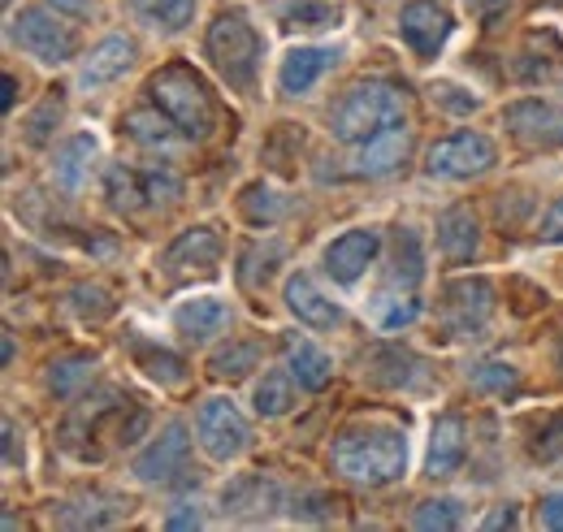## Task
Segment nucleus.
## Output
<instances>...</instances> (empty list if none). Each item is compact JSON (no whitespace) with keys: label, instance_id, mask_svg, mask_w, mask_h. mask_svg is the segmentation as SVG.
I'll use <instances>...</instances> for the list:
<instances>
[{"label":"nucleus","instance_id":"obj_12","mask_svg":"<svg viewBox=\"0 0 563 532\" xmlns=\"http://www.w3.org/2000/svg\"><path fill=\"white\" fill-rule=\"evenodd\" d=\"M377 252H382V234L377 230H347L325 247V273L334 281L352 286V281L364 277V268L377 261Z\"/></svg>","mask_w":563,"mask_h":532},{"label":"nucleus","instance_id":"obj_19","mask_svg":"<svg viewBox=\"0 0 563 532\" xmlns=\"http://www.w3.org/2000/svg\"><path fill=\"white\" fill-rule=\"evenodd\" d=\"M334 62H339V53H334V48H295L278 69L282 91H286V96H303V91H312Z\"/></svg>","mask_w":563,"mask_h":532},{"label":"nucleus","instance_id":"obj_1","mask_svg":"<svg viewBox=\"0 0 563 532\" xmlns=\"http://www.w3.org/2000/svg\"><path fill=\"white\" fill-rule=\"evenodd\" d=\"M330 464L339 476L368 489L395 485L408 472V437L395 424H355L347 433H339Z\"/></svg>","mask_w":563,"mask_h":532},{"label":"nucleus","instance_id":"obj_38","mask_svg":"<svg viewBox=\"0 0 563 532\" xmlns=\"http://www.w3.org/2000/svg\"><path fill=\"white\" fill-rule=\"evenodd\" d=\"M143 178V196H147V208L156 203H174L183 196V178L174 169H140Z\"/></svg>","mask_w":563,"mask_h":532},{"label":"nucleus","instance_id":"obj_11","mask_svg":"<svg viewBox=\"0 0 563 532\" xmlns=\"http://www.w3.org/2000/svg\"><path fill=\"white\" fill-rule=\"evenodd\" d=\"M408 147H412L408 122H395V126H386V131L368 134V138L355 147L352 174H360V178H386V174H395V169L404 165Z\"/></svg>","mask_w":563,"mask_h":532},{"label":"nucleus","instance_id":"obj_33","mask_svg":"<svg viewBox=\"0 0 563 532\" xmlns=\"http://www.w3.org/2000/svg\"><path fill=\"white\" fill-rule=\"evenodd\" d=\"M460 524H464V511H460L455 498H429V502L417 507V516H412V529H424V532H433V529L451 532V529H460Z\"/></svg>","mask_w":563,"mask_h":532},{"label":"nucleus","instance_id":"obj_15","mask_svg":"<svg viewBox=\"0 0 563 532\" xmlns=\"http://www.w3.org/2000/svg\"><path fill=\"white\" fill-rule=\"evenodd\" d=\"M286 308L299 317V325H308V330H334V325H343V308L334 303V299H325L321 295V286L312 281V277H290L286 281Z\"/></svg>","mask_w":563,"mask_h":532},{"label":"nucleus","instance_id":"obj_45","mask_svg":"<svg viewBox=\"0 0 563 532\" xmlns=\"http://www.w3.org/2000/svg\"><path fill=\"white\" fill-rule=\"evenodd\" d=\"M516 524H520L516 507H503V511H494V516H486V524H482V529H516Z\"/></svg>","mask_w":563,"mask_h":532},{"label":"nucleus","instance_id":"obj_34","mask_svg":"<svg viewBox=\"0 0 563 532\" xmlns=\"http://www.w3.org/2000/svg\"><path fill=\"white\" fill-rule=\"evenodd\" d=\"M135 355H140V364L147 368V377H152V381L178 386V381L187 377L183 359H178V355H169V351H156V346H147V342H135Z\"/></svg>","mask_w":563,"mask_h":532},{"label":"nucleus","instance_id":"obj_32","mask_svg":"<svg viewBox=\"0 0 563 532\" xmlns=\"http://www.w3.org/2000/svg\"><path fill=\"white\" fill-rule=\"evenodd\" d=\"M104 182H109V200H113V208H122V212H135V208H147V196H143L140 169L113 165Z\"/></svg>","mask_w":563,"mask_h":532},{"label":"nucleus","instance_id":"obj_16","mask_svg":"<svg viewBox=\"0 0 563 532\" xmlns=\"http://www.w3.org/2000/svg\"><path fill=\"white\" fill-rule=\"evenodd\" d=\"M221 261V239L212 234L209 225H196V230H183L169 252H165V268L169 273H209Z\"/></svg>","mask_w":563,"mask_h":532},{"label":"nucleus","instance_id":"obj_28","mask_svg":"<svg viewBox=\"0 0 563 532\" xmlns=\"http://www.w3.org/2000/svg\"><path fill=\"white\" fill-rule=\"evenodd\" d=\"M91 373H96V359H87V355H66V359H57V364L48 368V390H53L57 399H70V395H78V390L91 381Z\"/></svg>","mask_w":563,"mask_h":532},{"label":"nucleus","instance_id":"obj_2","mask_svg":"<svg viewBox=\"0 0 563 532\" xmlns=\"http://www.w3.org/2000/svg\"><path fill=\"white\" fill-rule=\"evenodd\" d=\"M395 122H408V96L395 82L368 78V82H355L352 91L339 100V109L330 118V131L343 143H364L368 134L386 131Z\"/></svg>","mask_w":563,"mask_h":532},{"label":"nucleus","instance_id":"obj_39","mask_svg":"<svg viewBox=\"0 0 563 532\" xmlns=\"http://www.w3.org/2000/svg\"><path fill=\"white\" fill-rule=\"evenodd\" d=\"M57 118H62V96H48V100L31 113V122H26V138H31V143H44V138L53 134V122H57Z\"/></svg>","mask_w":563,"mask_h":532},{"label":"nucleus","instance_id":"obj_35","mask_svg":"<svg viewBox=\"0 0 563 532\" xmlns=\"http://www.w3.org/2000/svg\"><path fill=\"white\" fill-rule=\"evenodd\" d=\"M278 261H282V243L252 247V252L243 256V265H239V277H243V286H265V281L278 273Z\"/></svg>","mask_w":563,"mask_h":532},{"label":"nucleus","instance_id":"obj_17","mask_svg":"<svg viewBox=\"0 0 563 532\" xmlns=\"http://www.w3.org/2000/svg\"><path fill=\"white\" fill-rule=\"evenodd\" d=\"M282 355H286V368H290V377L299 381V390H325V386H330L334 364H330V355H325L317 342L290 333V337L282 342Z\"/></svg>","mask_w":563,"mask_h":532},{"label":"nucleus","instance_id":"obj_10","mask_svg":"<svg viewBox=\"0 0 563 532\" xmlns=\"http://www.w3.org/2000/svg\"><path fill=\"white\" fill-rule=\"evenodd\" d=\"M187 455H191V437L183 424H169L140 459H135V476L143 485H169L187 472Z\"/></svg>","mask_w":563,"mask_h":532},{"label":"nucleus","instance_id":"obj_48","mask_svg":"<svg viewBox=\"0 0 563 532\" xmlns=\"http://www.w3.org/2000/svg\"><path fill=\"white\" fill-rule=\"evenodd\" d=\"M560 368H563V342H560Z\"/></svg>","mask_w":563,"mask_h":532},{"label":"nucleus","instance_id":"obj_29","mask_svg":"<svg viewBox=\"0 0 563 532\" xmlns=\"http://www.w3.org/2000/svg\"><path fill=\"white\" fill-rule=\"evenodd\" d=\"M256 364H261V346L256 342H230V346H221L209 359L212 377H221V381H234V377L252 373Z\"/></svg>","mask_w":563,"mask_h":532},{"label":"nucleus","instance_id":"obj_23","mask_svg":"<svg viewBox=\"0 0 563 532\" xmlns=\"http://www.w3.org/2000/svg\"><path fill=\"white\" fill-rule=\"evenodd\" d=\"M424 364L408 351H395V346H382L368 355V377L377 386H390V390H404V386H421Z\"/></svg>","mask_w":563,"mask_h":532},{"label":"nucleus","instance_id":"obj_6","mask_svg":"<svg viewBox=\"0 0 563 532\" xmlns=\"http://www.w3.org/2000/svg\"><path fill=\"white\" fill-rule=\"evenodd\" d=\"M494 160H498V152H494V143L486 134L460 131V134L438 138V143L429 147L424 169H429L433 178H477V174L494 169Z\"/></svg>","mask_w":563,"mask_h":532},{"label":"nucleus","instance_id":"obj_24","mask_svg":"<svg viewBox=\"0 0 563 532\" xmlns=\"http://www.w3.org/2000/svg\"><path fill=\"white\" fill-rule=\"evenodd\" d=\"M421 277H424L421 239H417L412 230H399V239H395V256H390V290H417Z\"/></svg>","mask_w":563,"mask_h":532},{"label":"nucleus","instance_id":"obj_40","mask_svg":"<svg viewBox=\"0 0 563 532\" xmlns=\"http://www.w3.org/2000/svg\"><path fill=\"white\" fill-rule=\"evenodd\" d=\"M433 100H438L442 109H451V113L477 109V96H460V87H433Z\"/></svg>","mask_w":563,"mask_h":532},{"label":"nucleus","instance_id":"obj_26","mask_svg":"<svg viewBox=\"0 0 563 532\" xmlns=\"http://www.w3.org/2000/svg\"><path fill=\"white\" fill-rule=\"evenodd\" d=\"M122 131L131 134L135 143H143V147H169L174 134H183L161 109H135V113L122 122Z\"/></svg>","mask_w":563,"mask_h":532},{"label":"nucleus","instance_id":"obj_36","mask_svg":"<svg viewBox=\"0 0 563 532\" xmlns=\"http://www.w3.org/2000/svg\"><path fill=\"white\" fill-rule=\"evenodd\" d=\"M473 386L486 390V395H507V390L520 386V373L511 364H503V359H486V364L473 368Z\"/></svg>","mask_w":563,"mask_h":532},{"label":"nucleus","instance_id":"obj_47","mask_svg":"<svg viewBox=\"0 0 563 532\" xmlns=\"http://www.w3.org/2000/svg\"><path fill=\"white\" fill-rule=\"evenodd\" d=\"M4 109H13V78L4 74Z\"/></svg>","mask_w":563,"mask_h":532},{"label":"nucleus","instance_id":"obj_13","mask_svg":"<svg viewBox=\"0 0 563 532\" xmlns=\"http://www.w3.org/2000/svg\"><path fill=\"white\" fill-rule=\"evenodd\" d=\"M135 62V44L126 40V35H109V40H100L87 57H82V66H78V87L82 91H100V87H109L113 78H122L126 69Z\"/></svg>","mask_w":563,"mask_h":532},{"label":"nucleus","instance_id":"obj_41","mask_svg":"<svg viewBox=\"0 0 563 532\" xmlns=\"http://www.w3.org/2000/svg\"><path fill=\"white\" fill-rule=\"evenodd\" d=\"M542 243H563V200L551 203V212L542 217Z\"/></svg>","mask_w":563,"mask_h":532},{"label":"nucleus","instance_id":"obj_5","mask_svg":"<svg viewBox=\"0 0 563 532\" xmlns=\"http://www.w3.org/2000/svg\"><path fill=\"white\" fill-rule=\"evenodd\" d=\"M9 40L26 53V57H35V62H44V66H62V62H70L74 48H78V40H74V31L62 22V13L53 9H22V13H13V22H9Z\"/></svg>","mask_w":563,"mask_h":532},{"label":"nucleus","instance_id":"obj_25","mask_svg":"<svg viewBox=\"0 0 563 532\" xmlns=\"http://www.w3.org/2000/svg\"><path fill=\"white\" fill-rule=\"evenodd\" d=\"M373 317H377L382 330H404V325H412L421 317V299H417V290H390L386 286L373 299Z\"/></svg>","mask_w":563,"mask_h":532},{"label":"nucleus","instance_id":"obj_8","mask_svg":"<svg viewBox=\"0 0 563 532\" xmlns=\"http://www.w3.org/2000/svg\"><path fill=\"white\" fill-rule=\"evenodd\" d=\"M494 312V286L486 277H464L446 286L442 299V330L451 337H477Z\"/></svg>","mask_w":563,"mask_h":532},{"label":"nucleus","instance_id":"obj_46","mask_svg":"<svg viewBox=\"0 0 563 532\" xmlns=\"http://www.w3.org/2000/svg\"><path fill=\"white\" fill-rule=\"evenodd\" d=\"M503 4H507V0H468V9H473V13H482V18H490V13H498Z\"/></svg>","mask_w":563,"mask_h":532},{"label":"nucleus","instance_id":"obj_27","mask_svg":"<svg viewBox=\"0 0 563 532\" xmlns=\"http://www.w3.org/2000/svg\"><path fill=\"white\" fill-rule=\"evenodd\" d=\"M282 18L295 31H325V26H339V4L334 0H290L282 9Z\"/></svg>","mask_w":563,"mask_h":532},{"label":"nucleus","instance_id":"obj_21","mask_svg":"<svg viewBox=\"0 0 563 532\" xmlns=\"http://www.w3.org/2000/svg\"><path fill=\"white\" fill-rule=\"evenodd\" d=\"M174 325H178V333H183L187 342H209L212 333H221L230 325V308H225L221 299L205 295V299L183 303V308L174 312Z\"/></svg>","mask_w":563,"mask_h":532},{"label":"nucleus","instance_id":"obj_22","mask_svg":"<svg viewBox=\"0 0 563 532\" xmlns=\"http://www.w3.org/2000/svg\"><path fill=\"white\" fill-rule=\"evenodd\" d=\"M91 156H96V138L91 134H74L62 143V152H57V160H53V182L74 196V191H82V182H87V174H91Z\"/></svg>","mask_w":563,"mask_h":532},{"label":"nucleus","instance_id":"obj_9","mask_svg":"<svg viewBox=\"0 0 563 532\" xmlns=\"http://www.w3.org/2000/svg\"><path fill=\"white\" fill-rule=\"evenodd\" d=\"M503 126L516 134L525 147H533V152L563 147V109L560 104H547V100H516V104H507Z\"/></svg>","mask_w":563,"mask_h":532},{"label":"nucleus","instance_id":"obj_42","mask_svg":"<svg viewBox=\"0 0 563 532\" xmlns=\"http://www.w3.org/2000/svg\"><path fill=\"white\" fill-rule=\"evenodd\" d=\"M200 524H205V516L191 502H178V511L165 516V529H200Z\"/></svg>","mask_w":563,"mask_h":532},{"label":"nucleus","instance_id":"obj_14","mask_svg":"<svg viewBox=\"0 0 563 532\" xmlns=\"http://www.w3.org/2000/svg\"><path fill=\"white\" fill-rule=\"evenodd\" d=\"M399 31H404V40L417 48V57H438V48H442L446 35H451V18H446V9H438L433 0H417V4H408V9L399 13Z\"/></svg>","mask_w":563,"mask_h":532},{"label":"nucleus","instance_id":"obj_7","mask_svg":"<svg viewBox=\"0 0 563 532\" xmlns=\"http://www.w3.org/2000/svg\"><path fill=\"white\" fill-rule=\"evenodd\" d=\"M196 437L205 446V455L217 464H230L247 451V420L239 415V407L230 399H209L196 415Z\"/></svg>","mask_w":563,"mask_h":532},{"label":"nucleus","instance_id":"obj_31","mask_svg":"<svg viewBox=\"0 0 563 532\" xmlns=\"http://www.w3.org/2000/svg\"><path fill=\"white\" fill-rule=\"evenodd\" d=\"M252 402H256V411H261L265 420H278V415H286V411L295 407V386H290L282 373H265V381L256 386Z\"/></svg>","mask_w":563,"mask_h":532},{"label":"nucleus","instance_id":"obj_3","mask_svg":"<svg viewBox=\"0 0 563 532\" xmlns=\"http://www.w3.org/2000/svg\"><path fill=\"white\" fill-rule=\"evenodd\" d=\"M205 53H209L212 69L221 74L225 87L234 91H252L256 87V74H261V40L252 31V22L243 13H221L209 26V40H205Z\"/></svg>","mask_w":563,"mask_h":532},{"label":"nucleus","instance_id":"obj_43","mask_svg":"<svg viewBox=\"0 0 563 532\" xmlns=\"http://www.w3.org/2000/svg\"><path fill=\"white\" fill-rule=\"evenodd\" d=\"M542 524L563 532V489L560 494H547V498H542Z\"/></svg>","mask_w":563,"mask_h":532},{"label":"nucleus","instance_id":"obj_18","mask_svg":"<svg viewBox=\"0 0 563 532\" xmlns=\"http://www.w3.org/2000/svg\"><path fill=\"white\" fill-rule=\"evenodd\" d=\"M464 451H468V437H464V420L460 415H438L433 433H429V459L424 472L438 480V476H451L455 467L464 464Z\"/></svg>","mask_w":563,"mask_h":532},{"label":"nucleus","instance_id":"obj_37","mask_svg":"<svg viewBox=\"0 0 563 532\" xmlns=\"http://www.w3.org/2000/svg\"><path fill=\"white\" fill-rule=\"evenodd\" d=\"M243 208H247V217L256 221V225H274L278 217H286V200H278V191L274 187H247V196H243Z\"/></svg>","mask_w":563,"mask_h":532},{"label":"nucleus","instance_id":"obj_30","mask_svg":"<svg viewBox=\"0 0 563 532\" xmlns=\"http://www.w3.org/2000/svg\"><path fill=\"white\" fill-rule=\"evenodd\" d=\"M143 22L161 26V31H183L196 18V0H135Z\"/></svg>","mask_w":563,"mask_h":532},{"label":"nucleus","instance_id":"obj_20","mask_svg":"<svg viewBox=\"0 0 563 532\" xmlns=\"http://www.w3.org/2000/svg\"><path fill=\"white\" fill-rule=\"evenodd\" d=\"M438 247H442V256H446V261H455V265L473 261V256H477V247H482L477 217H473L468 208H446V212L438 217Z\"/></svg>","mask_w":563,"mask_h":532},{"label":"nucleus","instance_id":"obj_49","mask_svg":"<svg viewBox=\"0 0 563 532\" xmlns=\"http://www.w3.org/2000/svg\"><path fill=\"white\" fill-rule=\"evenodd\" d=\"M542 4H560V0H542Z\"/></svg>","mask_w":563,"mask_h":532},{"label":"nucleus","instance_id":"obj_4","mask_svg":"<svg viewBox=\"0 0 563 532\" xmlns=\"http://www.w3.org/2000/svg\"><path fill=\"white\" fill-rule=\"evenodd\" d=\"M147 96H152V104L178 126V131L187 134V138H209L212 134V122H217V113H212V100L209 91H205V82L191 74V69H161L152 82H147Z\"/></svg>","mask_w":563,"mask_h":532},{"label":"nucleus","instance_id":"obj_44","mask_svg":"<svg viewBox=\"0 0 563 532\" xmlns=\"http://www.w3.org/2000/svg\"><path fill=\"white\" fill-rule=\"evenodd\" d=\"M48 9H57L62 18H91V0H48Z\"/></svg>","mask_w":563,"mask_h":532}]
</instances>
